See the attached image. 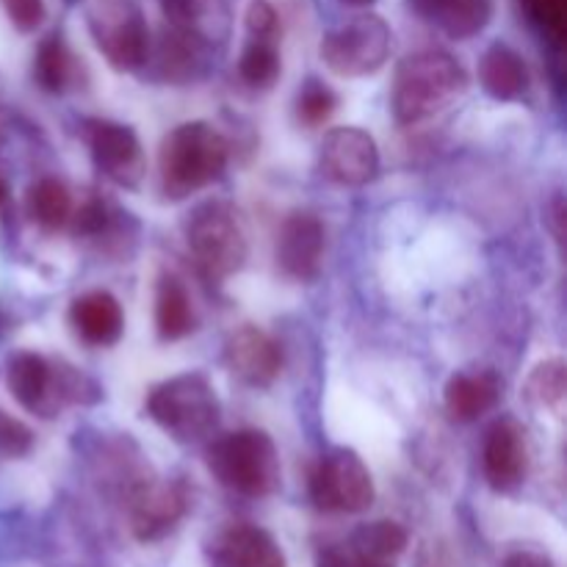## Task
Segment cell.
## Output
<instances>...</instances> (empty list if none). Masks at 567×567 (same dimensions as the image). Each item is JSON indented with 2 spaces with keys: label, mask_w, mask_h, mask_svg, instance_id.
Masks as SVG:
<instances>
[{
  "label": "cell",
  "mask_w": 567,
  "mask_h": 567,
  "mask_svg": "<svg viewBox=\"0 0 567 567\" xmlns=\"http://www.w3.org/2000/svg\"><path fill=\"white\" fill-rule=\"evenodd\" d=\"M230 161V144L208 122H183L169 131L158 150V175L164 194L183 199L219 181Z\"/></svg>",
  "instance_id": "obj_1"
},
{
  "label": "cell",
  "mask_w": 567,
  "mask_h": 567,
  "mask_svg": "<svg viewBox=\"0 0 567 567\" xmlns=\"http://www.w3.org/2000/svg\"><path fill=\"white\" fill-rule=\"evenodd\" d=\"M468 86L463 64L441 50L408 55L393 75L391 105L399 125H419L441 114Z\"/></svg>",
  "instance_id": "obj_2"
},
{
  "label": "cell",
  "mask_w": 567,
  "mask_h": 567,
  "mask_svg": "<svg viewBox=\"0 0 567 567\" xmlns=\"http://www.w3.org/2000/svg\"><path fill=\"white\" fill-rule=\"evenodd\" d=\"M208 471L233 493L247 498L271 496L280 485V454L260 430H238L216 437L205 452Z\"/></svg>",
  "instance_id": "obj_3"
},
{
  "label": "cell",
  "mask_w": 567,
  "mask_h": 567,
  "mask_svg": "<svg viewBox=\"0 0 567 567\" xmlns=\"http://www.w3.org/2000/svg\"><path fill=\"white\" fill-rule=\"evenodd\" d=\"M219 413V396L199 371L169 377L147 393V415L177 443H197L214 435Z\"/></svg>",
  "instance_id": "obj_4"
},
{
  "label": "cell",
  "mask_w": 567,
  "mask_h": 567,
  "mask_svg": "<svg viewBox=\"0 0 567 567\" xmlns=\"http://www.w3.org/2000/svg\"><path fill=\"white\" fill-rule=\"evenodd\" d=\"M89 31L100 53L120 72L142 70L150 53V31L136 0H83Z\"/></svg>",
  "instance_id": "obj_5"
},
{
  "label": "cell",
  "mask_w": 567,
  "mask_h": 567,
  "mask_svg": "<svg viewBox=\"0 0 567 567\" xmlns=\"http://www.w3.org/2000/svg\"><path fill=\"white\" fill-rule=\"evenodd\" d=\"M186 241L199 269L214 280L236 275L247 260V238L236 210L225 203H205L186 221Z\"/></svg>",
  "instance_id": "obj_6"
},
{
  "label": "cell",
  "mask_w": 567,
  "mask_h": 567,
  "mask_svg": "<svg viewBox=\"0 0 567 567\" xmlns=\"http://www.w3.org/2000/svg\"><path fill=\"white\" fill-rule=\"evenodd\" d=\"M391 55V28L377 14L352 17L321 39V61L341 78H365Z\"/></svg>",
  "instance_id": "obj_7"
},
{
  "label": "cell",
  "mask_w": 567,
  "mask_h": 567,
  "mask_svg": "<svg viewBox=\"0 0 567 567\" xmlns=\"http://www.w3.org/2000/svg\"><path fill=\"white\" fill-rule=\"evenodd\" d=\"M310 502L321 513L354 515L374 504V480L352 449H332L310 474Z\"/></svg>",
  "instance_id": "obj_8"
},
{
  "label": "cell",
  "mask_w": 567,
  "mask_h": 567,
  "mask_svg": "<svg viewBox=\"0 0 567 567\" xmlns=\"http://www.w3.org/2000/svg\"><path fill=\"white\" fill-rule=\"evenodd\" d=\"M319 166L338 186H365L380 172V150L360 127H332L321 142Z\"/></svg>",
  "instance_id": "obj_9"
},
{
  "label": "cell",
  "mask_w": 567,
  "mask_h": 567,
  "mask_svg": "<svg viewBox=\"0 0 567 567\" xmlns=\"http://www.w3.org/2000/svg\"><path fill=\"white\" fill-rule=\"evenodd\" d=\"M83 133H86L94 164L105 177H111L120 186H136L142 181V144H138V136L131 127L111 120H89Z\"/></svg>",
  "instance_id": "obj_10"
},
{
  "label": "cell",
  "mask_w": 567,
  "mask_h": 567,
  "mask_svg": "<svg viewBox=\"0 0 567 567\" xmlns=\"http://www.w3.org/2000/svg\"><path fill=\"white\" fill-rule=\"evenodd\" d=\"M127 504H131V509H127L131 532L136 535V540L150 543L161 540L166 532L175 529L177 520L186 515L188 498L181 485L153 480L133 487Z\"/></svg>",
  "instance_id": "obj_11"
},
{
  "label": "cell",
  "mask_w": 567,
  "mask_h": 567,
  "mask_svg": "<svg viewBox=\"0 0 567 567\" xmlns=\"http://www.w3.org/2000/svg\"><path fill=\"white\" fill-rule=\"evenodd\" d=\"M482 465L493 491L513 493L524 485L529 474V441L518 421L502 419L487 430Z\"/></svg>",
  "instance_id": "obj_12"
},
{
  "label": "cell",
  "mask_w": 567,
  "mask_h": 567,
  "mask_svg": "<svg viewBox=\"0 0 567 567\" xmlns=\"http://www.w3.org/2000/svg\"><path fill=\"white\" fill-rule=\"evenodd\" d=\"M225 363L233 377L249 388H269L280 377L282 352L271 336L247 324L230 332L225 343Z\"/></svg>",
  "instance_id": "obj_13"
},
{
  "label": "cell",
  "mask_w": 567,
  "mask_h": 567,
  "mask_svg": "<svg viewBox=\"0 0 567 567\" xmlns=\"http://www.w3.org/2000/svg\"><path fill=\"white\" fill-rule=\"evenodd\" d=\"M324 260V225L319 216L297 210L277 233V264L293 280H313Z\"/></svg>",
  "instance_id": "obj_14"
},
{
  "label": "cell",
  "mask_w": 567,
  "mask_h": 567,
  "mask_svg": "<svg viewBox=\"0 0 567 567\" xmlns=\"http://www.w3.org/2000/svg\"><path fill=\"white\" fill-rule=\"evenodd\" d=\"M210 567H288L280 546L252 524L227 526L210 543Z\"/></svg>",
  "instance_id": "obj_15"
},
{
  "label": "cell",
  "mask_w": 567,
  "mask_h": 567,
  "mask_svg": "<svg viewBox=\"0 0 567 567\" xmlns=\"http://www.w3.org/2000/svg\"><path fill=\"white\" fill-rule=\"evenodd\" d=\"M208 44L199 39L188 37V33L177 31V28H166L158 44H150L147 61L155 64V78L164 83H188L197 81L208 64Z\"/></svg>",
  "instance_id": "obj_16"
},
{
  "label": "cell",
  "mask_w": 567,
  "mask_h": 567,
  "mask_svg": "<svg viewBox=\"0 0 567 567\" xmlns=\"http://www.w3.org/2000/svg\"><path fill=\"white\" fill-rule=\"evenodd\" d=\"M161 11L172 28L214 48L230 33L227 0H161Z\"/></svg>",
  "instance_id": "obj_17"
},
{
  "label": "cell",
  "mask_w": 567,
  "mask_h": 567,
  "mask_svg": "<svg viewBox=\"0 0 567 567\" xmlns=\"http://www.w3.org/2000/svg\"><path fill=\"white\" fill-rule=\"evenodd\" d=\"M70 324L89 347H111L120 341L125 316L122 305L109 291H89L72 302Z\"/></svg>",
  "instance_id": "obj_18"
},
{
  "label": "cell",
  "mask_w": 567,
  "mask_h": 567,
  "mask_svg": "<svg viewBox=\"0 0 567 567\" xmlns=\"http://www.w3.org/2000/svg\"><path fill=\"white\" fill-rule=\"evenodd\" d=\"M415 14L452 39H471L493 20V0H410Z\"/></svg>",
  "instance_id": "obj_19"
},
{
  "label": "cell",
  "mask_w": 567,
  "mask_h": 567,
  "mask_svg": "<svg viewBox=\"0 0 567 567\" xmlns=\"http://www.w3.org/2000/svg\"><path fill=\"white\" fill-rule=\"evenodd\" d=\"M502 396V382L491 371H465L454 374L446 385V410L454 421H476L491 413Z\"/></svg>",
  "instance_id": "obj_20"
},
{
  "label": "cell",
  "mask_w": 567,
  "mask_h": 567,
  "mask_svg": "<svg viewBox=\"0 0 567 567\" xmlns=\"http://www.w3.org/2000/svg\"><path fill=\"white\" fill-rule=\"evenodd\" d=\"M480 83L491 97L515 100L529 86V66L509 44H491L480 61Z\"/></svg>",
  "instance_id": "obj_21"
},
{
  "label": "cell",
  "mask_w": 567,
  "mask_h": 567,
  "mask_svg": "<svg viewBox=\"0 0 567 567\" xmlns=\"http://www.w3.org/2000/svg\"><path fill=\"white\" fill-rule=\"evenodd\" d=\"M197 316H194L192 297L186 286L175 275H161L155 286V330L161 341H181L194 332Z\"/></svg>",
  "instance_id": "obj_22"
},
{
  "label": "cell",
  "mask_w": 567,
  "mask_h": 567,
  "mask_svg": "<svg viewBox=\"0 0 567 567\" xmlns=\"http://www.w3.org/2000/svg\"><path fill=\"white\" fill-rule=\"evenodd\" d=\"M347 543L377 567H396L399 557L408 548V532L393 520H374V524L358 526Z\"/></svg>",
  "instance_id": "obj_23"
},
{
  "label": "cell",
  "mask_w": 567,
  "mask_h": 567,
  "mask_svg": "<svg viewBox=\"0 0 567 567\" xmlns=\"http://www.w3.org/2000/svg\"><path fill=\"white\" fill-rule=\"evenodd\" d=\"M25 210L31 216L33 225H39L42 230L53 233L70 221L72 216V197L66 192V186L55 177H42V181L33 183L28 188L25 197Z\"/></svg>",
  "instance_id": "obj_24"
},
{
  "label": "cell",
  "mask_w": 567,
  "mask_h": 567,
  "mask_svg": "<svg viewBox=\"0 0 567 567\" xmlns=\"http://www.w3.org/2000/svg\"><path fill=\"white\" fill-rule=\"evenodd\" d=\"M238 75L247 86L269 89L280 78V48L271 37H249L238 59Z\"/></svg>",
  "instance_id": "obj_25"
},
{
  "label": "cell",
  "mask_w": 567,
  "mask_h": 567,
  "mask_svg": "<svg viewBox=\"0 0 567 567\" xmlns=\"http://www.w3.org/2000/svg\"><path fill=\"white\" fill-rule=\"evenodd\" d=\"M567 396V371L563 360H546L537 365L526 380V399L535 408L551 410L554 415H563Z\"/></svg>",
  "instance_id": "obj_26"
},
{
  "label": "cell",
  "mask_w": 567,
  "mask_h": 567,
  "mask_svg": "<svg viewBox=\"0 0 567 567\" xmlns=\"http://www.w3.org/2000/svg\"><path fill=\"white\" fill-rule=\"evenodd\" d=\"M33 75L44 92H64L72 78V55L66 50L64 39L50 37L39 44L37 61H33Z\"/></svg>",
  "instance_id": "obj_27"
},
{
  "label": "cell",
  "mask_w": 567,
  "mask_h": 567,
  "mask_svg": "<svg viewBox=\"0 0 567 567\" xmlns=\"http://www.w3.org/2000/svg\"><path fill=\"white\" fill-rule=\"evenodd\" d=\"M338 109V97L327 83L316 81L310 78L302 89H299V97H297V116L302 125L308 127H319L336 114Z\"/></svg>",
  "instance_id": "obj_28"
},
{
  "label": "cell",
  "mask_w": 567,
  "mask_h": 567,
  "mask_svg": "<svg viewBox=\"0 0 567 567\" xmlns=\"http://www.w3.org/2000/svg\"><path fill=\"white\" fill-rule=\"evenodd\" d=\"M524 9L529 11L532 20L551 33L554 39L565 37L567 28V0H524Z\"/></svg>",
  "instance_id": "obj_29"
},
{
  "label": "cell",
  "mask_w": 567,
  "mask_h": 567,
  "mask_svg": "<svg viewBox=\"0 0 567 567\" xmlns=\"http://www.w3.org/2000/svg\"><path fill=\"white\" fill-rule=\"evenodd\" d=\"M9 14V20L14 22V28L20 31H37L44 20V3L42 0H0Z\"/></svg>",
  "instance_id": "obj_30"
},
{
  "label": "cell",
  "mask_w": 567,
  "mask_h": 567,
  "mask_svg": "<svg viewBox=\"0 0 567 567\" xmlns=\"http://www.w3.org/2000/svg\"><path fill=\"white\" fill-rule=\"evenodd\" d=\"M28 449H31V432H28V426H22L20 421L0 413V452L6 457H20Z\"/></svg>",
  "instance_id": "obj_31"
},
{
  "label": "cell",
  "mask_w": 567,
  "mask_h": 567,
  "mask_svg": "<svg viewBox=\"0 0 567 567\" xmlns=\"http://www.w3.org/2000/svg\"><path fill=\"white\" fill-rule=\"evenodd\" d=\"M247 31L249 37L277 39V31H280V25H277V11L266 0H252V6L247 11Z\"/></svg>",
  "instance_id": "obj_32"
},
{
  "label": "cell",
  "mask_w": 567,
  "mask_h": 567,
  "mask_svg": "<svg viewBox=\"0 0 567 567\" xmlns=\"http://www.w3.org/2000/svg\"><path fill=\"white\" fill-rule=\"evenodd\" d=\"M72 225H75V233L81 236H97V233L105 230L109 225V214H105V205L100 199H89L86 205H81L75 216H70Z\"/></svg>",
  "instance_id": "obj_33"
},
{
  "label": "cell",
  "mask_w": 567,
  "mask_h": 567,
  "mask_svg": "<svg viewBox=\"0 0 567 567\" xmlns=\"http://www.w3.org/2000/svg\"><path fill=\"white\" fill-rule=\"evenodd\" d=\"M316 567H377V565L369 563L363 554L354 551L349 543H341V546L321 548L319 557H316Z\"/></svg>",
  "instance_id": "obj_34"
},
{
  "label": "cell",
  "mask_w": 567,
  "mask_h": 567,
  "mask_svg": "<svg viewBox=\"0 0 567 567\" xmlns=\"http://www.w3.org/2000/svg\"><path fill=\"white\" fill-rule=\"evenodd\" d=\"M502 567H554V559L540 548H515L504 557Z\"/></svg>",
  "instance_id": "obj_35"
},
{
  "label": "cell",
  "mask_w": 567,
  "mask_h": 567,
  "mask_svg": "<svg viewBox=\"0 0 567 567\" xmlns=\"http://www.w3.org/2000/svg\"><path fill=\"white\" fill-rule=\"evenodd\" d=\"M343 3H347V6H371L374 0H343Z\"/></svg>",
  "instance_id": "obj_36"
},
{
  "label": "cell",
  "mask_w": 567,
  "mask_h": 567,
  "mask_svg": "<svg viewBox=\"0 0 567 567\" xmlns=\"http://www.w3.org/2000/svg\"><path fill=\"white\" fill-rule=\"evenodd\" d=\"M6 194H9V188H6V183L0 181V203H3V199H6Z\"/></svg>",
  "instance_id": "obj_37"
}]
</instances>
